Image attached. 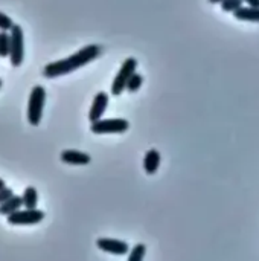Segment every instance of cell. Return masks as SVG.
<instances>
[{
    "instance_id": "cell-16",
    "label": "cell",
    "mask_w": 259,
    "mask_h": 261,
    "mask_svg": "<svg viewBox=\"0 0 259 261\" xmlns=\"http://www.w3.org/2000/svg\"><path fill=\"white\" fill-rule=\"evenodd\" d=\"M145 254H147V248H145V245H136L133 249H131V252H130V255H128V260L130 261H142L145 258Z\"/></svg>"
},
{
    "instance_id": "cell-14",
    "label": "cell",
    "mask_w": 259,
    "mask_h": 261,
    "mask_svg": "<svg viewBox=\"0 0 259 261\" xmlns=\"http://www.w3.org/2000/svg\"><path fill=\"white\" fill-rule=\"evenodd\" d=\"M11 52V34L8 31H0V57L6 58Z\"/></svg>"
},
{
    "instance_id": "cell-18",
    "label": "cell",
    "mask_w": 259,
    "mask_h": 261,
    "mask_svg": "<svg viewBox=\"0 0 259 261\" xmlns=\"http://www.w3.org/2000/svg\"><path fill=\"white\" fill-rule=\"evenodd\" d=\"M14 28V21L3 12H0V31H11Z\"/></svg>"
},
{
    "instance_id": "cell-7",
    "label": "cell",
    "mask_w": 259,
    "mask_h": 261,
    "mask_svg": "<svg viewBox=\"0 0 259 261\" xmlns=\"http://www.w3.org/2000/svg\"><path fill=\"white\" fill-rule=\"evenodd\" d=\"M96 246L107 252V254H113V255H124L128 254V245L125 242L121 240H114V239H99L96 242Z\"/></svg>"
},
{
    "instance_id": "cell-2",
    "label": "cell",
    "mask_w": 259,
    "mask_h": 261,
    "mask_svg": "<svg viewBox=\"0 0 259 261\" xmlns=\"http://www.w3.org/2000/svg\"><path fill=\"white\" fill-rule=\"evenodd\" d=\"M46 101V90L41 86H35L29 95V102H27V121L31 125L37 127L41 121L43 116V107Z\"/></svg>"
},
{
    "instance_id": "cell-11",
    "label": "cell",
    "mask_w": 259,
    "mask_h": 261,
    "mask_svg": "<svg viewBox=\"0 0 259 261\" xmlns=\"http://www.w3.org/2000/svg\"><path fill=\"white\" fill-rule=\"evenodd\" d=\"M234 17L237 20L241 21H253V23H259V8L258 6H241L240 9H237L234 12Z\"/></svg>"
},
{
    "instance_id": "cell-21",
    "label": "cell",
    "mask_w": 259,
    "mask_h": 261,
    "mask_svg": "<svg viewBox=\"0 0 259 261\" xmlns=\"http://www.w3.org/2000/svg\"><path fill=\"white\" fill-rule=\"evenodd\" d=\"M223 0H209V3H221Z\"/></svg>"
},
{
    "instance_id": "cell-6",
    "label": "cell",
    "mask_w": 259,
    "mask_h": 261,
    "mask_svg": "<svg viewBox=\"0 0 259 261\" xmlns=\"http://www.w3.org/2000/svg\"><path fill=\"white\" fill-rule=\"evenodd\" d=\"M8 223L11 225H37L44 219V213L37 210V208H26V210H18L12 214H9L8 217Z\"/></svg>"
},
{
    "instance_id": "cell-23",
    "label": "cell",
    "mask_w": 259,
    "mask_h": 261,
    "mask_svg": "<svg viewBox=\"0 0 259 261\" xmlns=\"http://www.w3.org/2000/svg\"><path fill=\"white\" fill-rule=\"evenodd\" d=\"M0 86H2V78H0Z\"/></svg>"
},
{
    "instance_id": "cell-15",
    "label": "cell",
    "mask_w": 259,
    "mask_h": 261,
    "mask_svg": "<svg viewBox=\"0 0 259 261\" xmlns=\"http://www.w3.org/2000/svg\"><path fill=\"white\" fill-rule=\"evenodd\" d=\"M142 83H143V76H142L140 73L134 72V73L131 75V78L128 80V83H127V90H128L130 93H134V92H137V90L140 89Z\"/></svg>"
},
{
    "instance_id": "cell-9",
    "label": "cell",
    "mask_w": 259,
    "mask_h": 261,
    "mask_svg": "<svg viewBox=\"0 0 259 261\" xmlns=\"http://www.w3.org/2000/svg\"><path fill=\"white\" fill-rule=\"evenodd\" d=\"M61 161L69 165H87L90 164L92 158L87 153H82L78 150H64L61 153Z\"/></svg>"
},
{
    "instance_id": "cell-3",
    "label": "cell",
    "mask_w": 259,
    "mask_h": 261,
    "mask_svg": "<svg viewBox=\"0 0 259 261\" xmlns=\"http://www.w3.org/2000/svg\"><path fill=\"white\" fill-rule=\"evenodd\" d=\"M136 67H137L136 58H127L124 61L118 75L114 76V81L111 83V95L113 96H119L124 92V89H127V83L131 78V75L136 72Z\"/></svg>"
},
{
    "instance_id": "cell-5",
    "label": "cell",
    "mask_w": 259,
    "mask_h": 261,
    "mask_svg": "<svg viewBox=\"0 0 259 261\" xmlns=\"http://www.w3.org/2000/svg\"><path fill=\"white\" fill-rule=\"evenodd\" d=\"M11 32V52L9 60L14 67H18L23 63L24 57V40H23V29L20 24H14Z\"/></svg>"
},
{
    "instance_id": "cell-22",
    "label": "cell",
    "mask_w": 259,
    "mask_h": 261,
    "mask_svg": "<svg viewBox=\"0 0 259 261\" xmlns=\"http://www.w3.org/2000/svg\"><path fill=\"white\" fill-rule=\"evenodd\" d=\"M2 188H5V182H3V180L0 179V190H2Z\"/></svg>"
},
{
    "instance_id": "cell-17",
    "label": "cell",
    "mask_w": 259,
    "mask_h": 261,
    "mask_svg": "<svg viewBox=\"0 0 259 261\" xmlns=\"http://www.w3.org/2000/svg\"><path fill=\"white\" fill-rule=\"evenodd\" d=\"M220 5L224 12H235L244 5V0H223Z\"/></svg>"
},
{
    "instance_id": "cell-13",
    "label": "cell",
    "mask_w": 259,
    "mask_h": 261,
    "mask_svg": "<svg viewBox=\"0 0 259 261\" xmlns=\"http://www.w3.org/2000/svg\"><path fill=\"white\" fill-rule=\"evenodd\" d=\"M23 206L24 208H35L37 206V202H38V194H37V190L34 187H27L23 193Z\"/></svg>"
},
{
    "instance_id": "cell-10",
    "label": "cell",
    "mask_w": 259,
    "mask_h": 261,
    "mask_svg": "<svg viewBox=\"0 0 259 261\" xmlns=\"http://www.w3.org/2000/svg\"><path fill=\"white\" fill-rule=\"evenodd\" d=\"M160 165V153L156 148H151L145 153L143 158V170L147 174H156V171L159 170Z\"/></svg>"
},
{
    "instance_id": "cell-20",
    "label": "cell",
    "mask_w": 259,
    "mask_h": 261,
    "mask_svg": "<svg viewBox=\"0 0 259 261\" xmlns=\"http://www.w3.org/2000/svg\"><path fill=\"white\" fill-rule=\"evenodd\" d=\"M244 3L249 6H258L259 8V0H244Z\"/></svg>"
},
{
    "instance_id": "cell-1",
    "label": "cell",
    "mask_w": 259,
    "mask_h": 261,
    "mask_svg": "<svg viewBox=\"0 0 259 261\" xmlns=\"http://www.w3.org/2000/svg\"><path fill=\"white\" fill-rule=\"evenodd\" d=\"M99 54H101V46L89 44V46L82 47L81 50H78L76 54L64 58V60L46 64L44 69H43V75L46 78H56V76H61V75H67V73L89 64L90 61L98 58Z\"/></svg>"
},
{
    "instance_id": "cell-19",
    "label": "cell",
    "mask_w": 259,
    "mask_h": 261,
    "mask_svg": "<svg viewBox=\"0 0 259 261\" xmlns=\"http://www.w3.org/2000/svg\"><path fill=\"white\" fill-rule=\"evenodd\" d=\"M14 196V193H12V190L11 188H2L0 190V203H3V202H6L8 199H11Z\"/></svg>"
},
{
    "instance_id": "cell-8",
    "label": "cell",
    "mask_w": 259,
    "mask_h": 261,
    "mask_svg": "<svg viewBox=\"0 0 259 261\" xmlns=\"http://www.w3.org/2000/svg\"><path fill=\"white\" fill-rule=\"evenodd\" d=\"M107 106H108V95H107L105 92L96 93V96H95V99H93V102H92L90 112H89V119H90V122L99 121V119L102 118V115L105 113Z\"/></svg>"
},
{
    "instance_id": "cell-4",
    "label": "cell",
    "mask_w": 259,
    "mask_h": 261,
    "mask_svg": "<svg viewBox=\"0 0 259 261\" xmlns=\"http://www.w3.org/2000/svg\"><path fill=\"white\" fill-rule=\"evenodd\" d=\"M130 127V122L122 118H110V119H99L92 122L90 130L95 135H108V133H124Z\"/></svg>"
},
{
    "instance_id": "cell-12",
    "label": "cell",
    "mask_w": 259,
    "mask_h": 261,
    "mask_svg": "<svg viewBox=\"0 0 259 261\" xmlns=\"http://www.w3.org/2000/svg\"><path fill=\"white\" fill-rule=\"evenodd\" d=\"M23 206V197L20 196H12L11 199H8L6 202L0 203V216H9L15 211H18L20 208Z\"/></svg>"
}]
</instances>
